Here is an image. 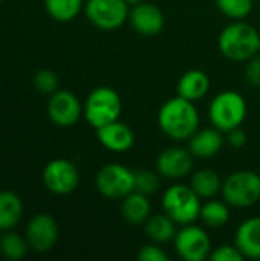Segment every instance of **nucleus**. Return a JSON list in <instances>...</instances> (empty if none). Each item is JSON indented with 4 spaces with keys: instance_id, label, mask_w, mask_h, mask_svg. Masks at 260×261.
<instances>
[{
    "instance_id": "obj_15",
    "label": "nucleus",
    "mask_w": 260,
    "mask_h": 261,
    "mask_svg": "<svg viewBox=\"0 0 260 261\" xmlns=\"http://www.w3.org/2000/svg\"><path fill=\"white\" fill-rule=\"evenodd\" d=\"M97 139L104 148L113 153H126L135 145L133 130L120 119L97 128Z\"/></svg>"
},
{
    "instance_id": "obj_1",
    "label": "nucleus",
    "mask_w": 260,
    "mask_h": 261,
    "mask_svg": "<svg viewBox=\"0 0 260 261\" xmlns=\"http://www.w3.org/2000/svg\"><path fill=\"white\" fill-rule=\"evenodd\" d=\"M158 125L161 132L176 141H188L199 128V113L193 101L182 96L167 99L158 112Z\"/></svg>"
},
{
    "instance_id": "obj_25",
    "label": "nucleus",
    "mask_w": 260,
    "mask_h": 261,
    "mask_svg": "<svg viewBox=\"0 0 260 261\" xmlns=\"http://www.w3.org/2000/svg\"><path fill=\"white\" fill-rule=\"evenodd\" d=\"M216 6L231 20H245L253 11V0H216Z\"/></svg>"
},
{
    "instance_id": "obj_22",
    "label": "nucleus",
    "mask_w": 260,
    "mask_h": 261,
    "mask_svg": "<svg viewBox=\"0 0 260 261\" xmlns=\"http://www.w3.org/2000/svg\"><path fill=\"white\" fill-rule=\"evenodd\" d=\"M190 187L201 199H211L222 190V180L216 171L201 168L192 174Z\"/></svg>"
},
{
    "instance_id": "obj_5",
    "label": "nucleus",
    "mask_w": 260,
    "mask_h": 261,
    "mask_svg": "<svg viewBox=\"0 0 260 261\" xmlns=\"http://www.w3.org/2000/svg\"><path fill=\"white\" fill-rule=\"evenodd\" d=\"M162 210L173 219L176 225H190L199 220L201 197L193 191L190 185L176 184L169 187L162 194Z\"/></svg>"
},
{
    "instance_id": "obj_13",
    "label": "nucleus",
    "mask_w": 260,
    "mask_h": 261,
    "mask_svg": "<svg viewBox=\"0 0 260 261\" xmlns=\"http://www.w3.org/2000/svg\"><path fill=\"white\" fill-rule=\"evenodd\" d=\"M28 245L37 252L51 251L58 240V225L49 214H37L26 228Z\"/></svg>"
},
{
    "instance_id": "obj_26",
    "label": "nucleus",
    "mask_w": 260,
    "mask_h": 261,
    "mask_svg": "<svg viewBox=\"0 0 260 261\" xmlns=\"http://www.w3.org/2000/svg\"><path fill=\"white\" fill-rule=\"evenodd\" d=\"M0 252L8 260H20L26 254V243L20 236L8 232L0 239Z\"/></svg>"
},
{
    "instance_id": "obj_16",
    "label": "nucleus",
    "mask_w": 260,
    "mask_h": 261,
    "mask_svg": "<svg viewBox=\"0 0 260 261\" xmlns=\"http://www.w3.org/2000/svg\"><path fill=\"white\" fill-rule=\"evenodd\" d=\"M224 136L222 132L216 127L208 128H198V132L188 139V150L195 158L199 159H210L216 156L224 147Z\"/></svg>"
},
{
    "instance_id": "obj_18",
    "label": "nucleus",
    "mask_w": 260,
    "mask_h": 261,
    "mask_svg": "<svg viewBox=\"0 0 260 261\" xmlns=\"http://www.w3.org/2000/svg\"><path fill=\"white\" fill-rule=\"evenodd\" d=\"M120 211H121V217L129 225H132V226L144 225L152 213V205H150L149 196L138 193V191H132L124 199H121Z\"/></svg>"
},
{
    "instance_id": "obj_31",
    "label": "nucleus",
    "mask_w": 260,
    "mask_h": 261,
    "mask_svg": "<svg viewBox=\"0 0 260 261\" xmlns=\"http://www.w3.org/2000/svg\"><path fill=\"white\" fill-rule=\"evenodd\" d=\"M245 78L253 86H257V87L260 86V54H256L254 57H251L247 61V66H245Z\"/></svg>"
},
{
    "instance_id": "obj_35",
    "label": "nucleus",
    "mask_w": 260,
    "mask_h": 261,
    "mask_svg": "<svg viewBox=\"0 0 260 261\" xmlns=\"http://www.w3.org/2000/svg\"><path fill=\"white\" fill-rule=\"evenodd\" d=\"M0 3H2V0H0Z\"/></svg>"
},
{
    "instance_id": "obj_7",
    "label": "nucleus",
    "mask_w": 260,
    "mask_h": 261,
    "mask_svg": "<svg viewBox=\"0 0 260 261\" xmlns=\"http://www.w3.org/2000/svg\"><path fill=\"white\" fill-rule=\"evenodd\" d=\"M95 185L103 197L121 200L135 191V171L121 164H107L97 173Z\"/></svg>"
},
{
    "instance_id": "obj_11",
    "label": "nucleus",
    "mask_w": 260,
    "mask_h": 261,
    "mask_svg": "<svg viewBox=\"0 0 260 261\" xmlns=\"http://www.w3.org/2000/svg\"><path fill=\"white\" fill-rule=\"evenodd\" d=\"M48 115L58 127H72L83 115L80 99L69 90H57L48 102Z\"/></svg>"
},
{
    "instance_id": "obj_4",
    "label": "nucleus",
    "mask_w": 260,
    "mask_h": 261,
    "mask_svg": "<svg viewBox=\"0 0 260 261\" xmlns=\"http://www.w3.org/2000/svg\"><path fill=\"white\" fill-rule=\"evenodd\" d=\"M123 112V101L120 93L109 87H95L86 98L83 106V115L86 121L97 130L113 121H118Z\"/></svg>"
},
{
    "instance_id": "obj_33",
    "label": "nucleus",
    "mask_w": 260,
    "mask_h": 261,
    "mask_svg": "<svg viewBox=\"0 0 260 261\" xmlns=\"http://www.w3.org/2000/svg\"><path fill=\"white\" fill-rule=\"evenodd\" d=\"M141 2H144V0H126V3H127L129 6H135V5H138V3H141Z\"/></svg>"
},
{
    "instance_id": "obj_27",
    "label": "nucleus",
    "mask_w": 260,
    "mask_h": 261,
    "mask_svg": "<svg viewBox=\"0 0 260 261\" xmlns=\"http://www.w3.org/2000/svg\"><path fill=\"white\" fill-rule=\"evenodd\" d=\"M161 174L152 170H136L135 171V191L146 196H152L159 190Z\"/></svg>"
},
{
    "instance_id": "obj_8",
    "label": "nucleus",
    "mask_w": 260,
    "mask_h": 261,
    "mask_svg": "<svg viewBox=\"0 0 260 261\" xmlns=\"http://www.w3.org/2000/svg\"><path fill=\"white\" fill-rule=\"evenodd\" d=\"M84 12L95 28L101 31H115L129 20L130 8L126 0H87Z\"/></svg>"
},
{
    "instance_id": "obj_34",
    "label": "nucleus",
    "mask_w": 260,
    "mask_h": 261,
    "mask_svg": "<svg viewBox=\"0 0 260 261\" xmlns=\"http://www.w3.org/2000/svg\"><path fill=\"white\" fill-rule=\"evenodd\" d=\"M259 54H260V41H259Z\"/></svg>"
},
{
    "instance_id": "obj_24",
    "label": "nucleus",
    "mask_w": 260,
    "mask_h": 261,
    "mask_svg": "<svg viewBox=\"0 0 260 261\" xmlns=\"http://www.w3.org/2000/svg\"><path fill=\"white\" fill-rule=\"evenodd\" d=\"M44 8L54 20L66 23L80 14L83 0H44Z\"/></svg>"
},
{
    "instance_id": "obj_12",
    "label": "nucleus",
    "mask_w": 260,
    "mask_h": 261,
    "mask_svg": "<svg viewBox=\"0 0 260 261\" xmlns=\"http://www.w3.org/2000/svg\"><path fill=\"white\" fill-rule=\"evenodd\" d=\"M193 154L182 147H169L156 158V171L164 179L179 180L193 170Z\"/></svg>"
},
{
    "instance_id": "obj_6",
    "label": "nucleus",
    "mask_w": 260,
    "mask_h": 261,
    "mask_svg": "<svg viewBox=\"0 0 260 261\" xmlns=\"http://www.w3.org/2000/svg\"><path fill=\"white\" fill-rule=\"evenodd\" d=\"M224 200L234 208H250L260 200V174L251 170L231 173L222 182Z\"/></svg>"
},
{
    "instance_id": "obj_23",
    "label": "nucleus",
    "mask_w": 260,
    "mask_h": 261,
    "mask_svg": "<svg viewBox=\"0 0 260 261\" xmlns=\"http://www.w3.org/2000/svg\"><path fill=\"white\" fill-rule=\"evenodd\" d=\"M199 220L204 226L210 229H219L225 226L230 220V208L228 203L224 200H208L201 206Z\"/></svg>"
},
{
    "instance_id": "obj_32",
    "label": "nucleus",
    "mask_w": 260,
    "mask_h": 261,
    "mask_svg": "<svg viewBox=\"0 0 260 261\" xmlns=\"http://www.w3.org/2000/svg\"><path fill=\"white\" fill-rule=\"evenodd\" d=\"M227 135H228V136H227V142H228L233 148H242V147L247 144V139H248V138H247V133H245L241 127L230 130Z\"/></svg>"
},
{
    "instance_id": "obj_30",
    "label": "nucleus",
    "mask_w": 260,
    "mask_h": 261,
    "mask_svg": "<svg viewBox=\"0 0 260 261\" xmlns=\"http://www.w3.org/2000/svg\"><path fill=\"white\" fill-rule=\"evenodd\" d=\"M138 260L139 261H169L167 252L161 248L159 243H147L144 245L139 252H138Z\"/></svg>"
},
{
    "instance_id": "obj_2",
    "label": "nucleus",
    "mask_w": 260,
    "mask_h": 261,
    "mask_svg": "<svg viewBox=\"0 0 260 261\" xmlns=\"http://www.w3.org/2000/svg\"><path fill=\"white\" fill-rule=\"evenodd\" d=\"M259 32L253 24L245 20H233L221 31L218 47L231 61H248L259 54Z\"/></svg>"
},
{
    "instance_id": "obj_28",
    "label": "nucleus",
    "mask_w": 260,
    "mask_h": 261,
    "mask_svg": "<svg viewBox=\"0 0 260 261\" xmlns=\"http://www.w3.org/2000/svg\"><path fill=\"white\" fill-rule=\"evenodd\" d=\"M34 86L40 93H48L52 95L54 92L58 90V76L55 72L43 69L35 73L34 76Z\"/></svg>"
},
{
    "instance_id": "obj_20",
    "label": "nucleus",
    "mask_w": 260,
    "mask_h": 261,
    "mask_svg": "<svg viewBox=\"0 0 260 261\" xmlns=\"http://www.w3.org/2000/svg\"><path fill=\"white\" fill-rule=\"evenodd\" d=\"M173 219L164 214H150V217L144 223V232L150 239V242L164 245L175 239L176 228Z\"/></svg>"
},
{
    "instance_id": "obj_29",
    "label": "nucleus",
    "mask_w": 260,
    "mask_h": 261,
    "mask_svg": "<svg viewBox=\"0 0 260 261\" xmlns=\"http://www.w3.org/2000/svg\"><path fill=\"white\" fill-rule=\"evenodd\" d=\"M211 261H242L245 260L244 254L236 245H222L211 251L210 254Z\"/></svg>"
},
{
    "instance_id": "obj_9",
    "label": "nucleus",
    "mask_w": 260,
    "mask_h": 261,
    "mask_svg": "<svg viewBox=\"0 0 260 261\" xmlns=\"http://www.w3.org/2000/svg\"><path fill=\"white\" fill-rule=\"evenodd\" d=\"M178 255L185 261H204L213 251L207 231L193 223L184 225L173 239Z\"/></svg>"
},
{
    "instance_id": "obj_10",
    "label": "nucleus",
    "mask_w": 260,
    "mask_h": 261,
    "mask_svg": "<svg viewBox=\"0 0 260 261\" xmlns=\"http://www.w3.org/2000/svg\"><path fill=\"white\" fill-rule=\"evenodd\" d=\"M43 184L54 194H69L80 184L78 168L67 159H54L43 170Z\"/></svg>"
},
{
    "instance_id": "obj_17",
    "label": "nucleus",
    "mask_w": 260,
    "mask_h": 261,
    "mask_svg": "<svg viewBox=\"0 0 260 261\" xmlns=\"http://www.w3.org/2000/svg\"><path fill=\"white\" fill-rule=\"evenodd\" d=\"M234 245L245 258L260 260V217H250L239 225Z\"/></svg>"
},
{
    "instance_id": "obj_14",
    "label": "nucleus",
    "mask_w": 260,
    "mask_h": 261,
    "mask_svg": "<svg viewBox=\"0 0 260 261\" xmlns=\"http://www.w3.org/2000/svg\"><path fill=\"white\" fill-rule=\"evenodd\" d=\"M129 23L138 34L146 37H153L164 29L166 17L156 5L149 2H141L130 8Z\"/></svg>"
},
{
    "instance_id": "obj_36",
    "label": "nucleus",
    "mask_w": 260,
    "mask_h": 261,
    "mask_svg": "<svg viewBox=\"0 0 260 261\" xmlns=\"http://www.w3.org/2000/svg\"><path fill=\"white\" fill-rule=\"evenodd\" d=\"M259 2H260V0H259Z\"/></svg>"
},
{
    "instance_id": "obj_3",
    "label": "nucleus",
    "mask_w": 260,
    "mask_h": 261,
    "mask_svg": "<svg viewBox=\"0 0 260 261\" xmlns=\"http://www.w3.org/2000/svg\"><path fill=\"white\" fill-rule=\"evenodd\" d=\"M248 115L245 98L234 90H224L218 93L208 106V118L213 127L222 133H228L244 124Z\"/></svg>"
},
{
    "instance_id": "obj_19",
    "label": "nucleus",
    "mask_w": 260,
    "mask_h": 261,
    "mask_svg": "<svg viewBox=\"0 0 260 261\" xmlns=\"http://www.w3.org/2000/svg\"><path fill=\"white\" fill-rule=\"evenodd\" d=\"M210 84V78L205 72L199 69H192L181 75L176 90L179 96L195 102L198 99H202L208 93Z\"/></svg>"
},
{
    "instance_id": "obj_21",
    "label": "nucleus",
    "mask_w": 260,
    "mask_h": 261,
    "mask_svg": "<svg viewBox=\"0 0 260 261\" xmlns=\"http://www.w3.org/2000/svg\"><path fill=\"white\" fill-rule=\"evenodd\" d=\"M23 216V203L15 193L0 191V231H9L18 225Z\"/></svg>"
}]
</instances>
